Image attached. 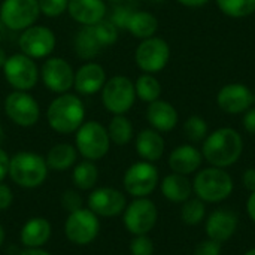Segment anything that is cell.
<instances>
[{
  "label": "cell",
  "mask_w": 255,
  "mask_h": 255,
  "mask_svg": "<svg viewBox=\"0 0 255 255\" xmlns=\"http://www.w3.org/2000/svg\"><path fill=\"white\" fill-rule=\"evenodd\" d=\"M221 12L232 18H245L255 12V0H215Z\"/></svg>",
  "instance_id": "d6a6232c"
},
{
  "label": "cell",
  "mask_w": 255,
  "mask_h": 255,
  "mask_svg": "<svg viewBox=\"0 0 255 255\" xmlns=\"http://www.w3.org/2000/svg\"><path fill=\"white\" fill-rule=\"evenodd\" d=\"M181 220L187 226H199L206 220V205L199 197L188 199L182 203L181 208Z\"/></svg>",
  "instance_id": "4dcf8cb0"
},
{
  "label": "cell",
  "mask_w": 255,
  "mask_h": 255,
  "mask_svg": "<svg viewBox=\"0 0 255 255\" xmlns=\"http://www.w3.org/2000/svg\"><path fill=\"white\" fill-rule=\"evenodd\" d=\"M194 255H221V244L208 238L196 245Z\"/></svg>",
  "instance_id": "f35d334b"
},
{
  "label": "cell",
  "mask_w": 255,
  "mask_h": 255,
  "mask_svg": "<svg viewBox=\"0 0 255 255\" xmlns=\"http://www.w3.org/2000/svg\"><path fill=\"white\" fill-rule=\"evenodd\" d=\"M136 151L143 161H158L164 154V139L160 131L154 128H145L137 134Z\"/></svg>",
  "instance_id": "cb8c5ba5"
},
{
  "label": "cell",
  "mask_w": 255,
  "mask_h": 255,
  "mask_svg": "<svg viewBox=\"0 0 255 255\" xmlns=\"http://www.w3.org/2000/svg\"><path fill=\"white\" fill-rule=\"evenodd\" d=\"M42 79L46 88L54 93H66L75 82L72 66L63 58H49L42 67Z\"/></svg>",
  "instance_id": "2e32d148"
},
{
  "label": "cell",
  "mask_w": 255,
  "mask_h": 255,
  "mask_svg": "<svg viewBox=\"0 0 255 255\" xmlns=\"http://www.w3.org/2000/svg\"><path fill=\"white\" fill-rule=\"evenodd\" d=\"M131 13H133V12H131L128 7L120 6V7H115V9H114V13L111 15V19H109V21H111L117 28H127V22H128Z\"/></svg>",
  "instance_id": "ab89813d"
},
{
  "label": "cell",
  "mask_w": 255,
  "mask_h": 255,
  "mask_svg": "<svg viewBox=\"0 0 255 255\" xmlns=\"http://www.w3.org/2000/svg\"><path fill=\"white\" fill-rule=\"evenodd\" d=\"M18 43L24 55L30 58H43L54 51L55 36L48 27L30 25L22 31Z\"/></svg>",
  "instance_id": "9a60e30c"
},
{
  "label": "cell",
  "mask_w": 255,
  "mask_h": 255,
  "mask_svg": "<svg viewBox=\"0 0 255 255\" xmlns=\"http://www.w3.org/2000/svg\"><path fill=\"white\" fill-rule=\"evenodd\" d=\"M3 70L7 82L18 91L31 90L37 82V66L33 58L24 54H15L12 57H7Z\"/></svg>",
  "instance_id": "7c38bea8"
},
{
  "label": "cell",
  "mask_w": 255,
  "mask_h": 255,
  "mask_svg": "<svg viewBox=\"0 0 255 255\" xmlns=\"http://www.w3.org/2000/svg\"><path fill=\"white\" fill-rule=\"evenodd\" d=\"M100 233V220L88 208H81L67 214L64 221V235L67 241L76 247L93 244Z\"/></svg>",
  "instance_id": "8992f818"
},
{
  "label": "cell",
  "mask_w": 255,
  "mask_h": 255,
  "mask_svg": "<svg viewBox=\"0 0 255 255\" xmlns=\"http://www.w3.org/2000/svg\"><path fill=\"white\" fill-rule=\"evenodd\" d=\"M184 133L187 136V139L193 143H199L202 140L206 139L208 136V124L206 121L199 117V115H193L190 117L185 124H184Z\"/></svg>",
  "instance_id": "836d02e7"
},
{
  "label": "cell",
  "mask_w": 255,
  "mask_h": 255,
  "mask_svg": "<svg viewBox=\"0 0 255 255\" xmlns=\"http://www.w3.org/2000/svg\"><path fill=\"white\" fill-rule=\"evenodd\" d=\"M161 193L166 200L172 203H184L193 194V182L179 173H170L161 181Z\"/></svg>",
  "instance_id": "d4e9b609"
},
{
  "label": "cell",
  "mask_w": 255,
  "mask_h": 255,
  "mask_svg": "<svg viewBox=\"0 0 255 255\" xmlns=\"http://www.w3.org/2000/svg\"><path fill=\"white\" fill-rule=\"evenodd\" d=\"M72 181L79 191H91L93 188H96V184L99 181L97 166L90 160H84L78 163L73 167Z\"/></svg>",
  "instance_id": "83f0119b"
},
{
  "label": "cell",
  "mask_w": 255,
  "mask_h": 255,
  "mask_svg": "<svg viewBox=\"0 0 255 255\" xmlns=\"http://www.w3.org/2000/svg\"><path fill=\"white\" fill-rule=\"evenodd\" d=\"M46 160L30 151H19L12 155L9 163V178L21 188L33 190L40 187L48 178Z\"/></svg>",
  "instance_id": "7a4b0ae2"
},
{
  "label": "cell",
  "mask_w": 255,
  "mask_h": 255,
  "mask_svg": "<svg viewBox=\"0 0 255 255\" xmlns=\"http://www.w3.org/2000/svg\"><path fill=\"white\" fill-rule=\"evenodd\" d=\"M255 102V94L244 84H227L217 96V103L227 114L247 112Z\"/></svg>",
  "instance_id": "e0dca14e"
},
{
  "label": "cell",
  "mask_w": 255,
  "mask_h": 255,
  "mask_svg": "<svg viewBox=\"0 0 255 255\" xmlns=\"http://www.w3.org/2000/svg\"><path fill=\"white\" fill-rule=\"evenodd\" d=\"M40 9L37 0H3L0 21L10 30H25L36 22Z\"/></svg>",
  "instance_id": "30bf717a"
},
{
  "label": "cell",
  "mask_w": 255,
  "mask_h": 255,
  "mask_svg": "<svg viewBox=\"0 0 255 255\" xmlns=\"http://www.w3.org/2000/svg\"><path fill=\"white\" fill-rule=\"evenodd\" d=\"M158 211L155 203L148 197H136L127 203L123 212V223L126 230L133 235H148L157 224Z\"/></svg>",
  "instance_id": "52a82bcc"
},
{
  "label": "cell",
  "mask_w": 255,
  "mask_h": 255,
  "mask_svg": "<svg viewBox=\"0 0 255 255\" xmlns=\"http://www.w3.org/2000/svg\"><path fill=\"white\" fill-rule=\"evenodd\" d=\"M245 130L250 133V134H255V108H250L247 112H245V117H244V121H242Z\"/></svg>",
  "instance_id": "b9f144b4"
},
{
  "label": "cell",
  "mask_w": 255,
  "mask_h": 255,
  "mask_svg": "<svg viewBox=\"0 0 255 255\" xmlns=\"http://www.w3.org/2000/svg\"><path fill=\"white\" fill-rule=\"evenodd\" d=\"M37 3L40 12L46 16H58L69 6V0H37Z\"/></svg>",
  "instance_id": "8d00e7d4"
},
{
  "label": "cell",
  "mask_w": 255,
  "mask_h": 255,
  "mask_svg": "<svg viewBox=\"0 0 255 255\" xmlns=\"http://www.w3.org/2000/svg\"><path fill=\"white\" fill-rule=\"evenodd\" d=\"M13 203V191L9 185L0 182V212L7 211Z\"/></svg>",
  "instance_id": "60d3db41"
},
{
  "label": "cell",
  "mask_w": 255,
  "mask_h": 255,
  "mask_svg": "<svg viewBox=\"0 0 255 255\" xmlns=\"http://www.w3.org/2000/svg\"><path fill=\"white\" fill-rule=\"evenodd\" d=\"M52 226L43 217L28 218L19 230V242L24 248H43L51 239Z\"/></svg>",
  "instance_id": "d6986e66"
},
{
  "label": "cell",
  "mask_w": 255,
  "mask_h": 255,
  "mask_svg": "<svg viewBox=\"0 0 255 255\" xmlns=\"http://www.w3.org/2000/svg\"><path fill=\"white\" fill-rule=\"evenodd\" d=\"M61 206L64 208V211H67V214H70L84 208V200L76 190H66L61 196Z\"/></svg>",
  "instance_id": "74e56055"
},
{
  "label": "cell",
  "mask_w": 255,
  "mask_h": 255,
  "mask_svg": "<svg viewBox=\"0 0 255 255\" xmlns=\"http://www.w3.org/2000/svg\"><path fill=\"white\" fill-rule=\"evenodd\" d=\"M109 1H121V0H109Z\"/></svg>",
  "instance_id": "db71d44e"
},
{
  "label": "cell",
  "mask_w": 255,
  "mask_h": 255,
  "mask_svg": "<svg viewBox=\"0 0 255 255\" xmlns=\"http://www.w3.org/2000/svg\"><path fill=\"white\" fill-rule=\"evenodd\" d=\"M78 152L90 161L103 158L111 148V139L108 128L97 121H87L76 130L75 137Z\"/></svg>",
  "instance_id": "5b68a950"
},
{
  "label": "cell",
  "mask_w": 255,
  "mask_h": 255,
  "mask_svg": "<svg viewBox=\"0 0 255 255\" xmlns=\"http://www.w3.org/2000/svg\"><path fill=\"white\" fill-rule=\"evenodd\" d=\"M247 211H248V215L250 218L255 223V191H253L248 197V202H247Z\"/></svg>",
  "instance_id": "f6af8a7d"
},
{
  "label": "cell",
  "mask_w": 255,
  "mask_h": 255,
  "mask_svg": "<svg viewBox=\"0 0 255 255\" xmlns=\"http://www.w3.org/2000/svg\"><path fill=\"white\" fill-rule=\"evenodd\" d=\"M244 152V140L239 131L230 127H223L212 131L203 140L202 155L214 167L233 166Z\"/></svg>",
  "instance_id": "6da1fadb"
},
{
  "label": "cell",
  "mask_w": 255,
  "mask_h": 255,
  "mask_svg": "<svg viewBox=\"0 0 255 255\" xmlns=\"http://www.w3.org/2000/svg\"><path fill=\"white\" fill-rule=\"evenodd\" d=\"M134 58L143 72L157 73L166 67L170 58V48L167 42L160 37H148L137 46Z\"/></svg>",
  "instance_id": "4fadbf2b"
},
{
  "label": "cell",
  "mask_w": 255,
  "mask_h": 255,
  "mask_svg": "<svg viewBox=\"0 0 255 255\" xmlns=\"http://www.w3.org/2000/svg\"><path fill=\"white\" fill-rule=\"evenodd\" d=\"M4 238H6V232H4V227L0 224V248H1V245L4 242Z\"/></svg>",
  "instance_id": "681fc988"
},
{
  "label": "cell",
  "mask_w": 255,
  "mask_h": 255,
  "mask_svg": "<svg viewBox=\"0 0 255 255\" xmlns=\"http://www.w3.org/2000/svg\"><path fill=\"white\" fill-rule=\"evenodd\" d=\"M6 60H7V57H6V52H4V51L0 48V67H3V66H4Z\"/></svg>",
  "instance_id": "c3c4849f"
},
{
  "label": "cell",
  "mask_w": 255,
  "mask_h": 255,
  "mask_svg": "<svg viewBox=\"0 0 255 255\" xmlns=\"http://www.w3.org/2000/svg\"><path fill=\"white\" fill-rule=\"evenodd\" d=\"M146 120L154 130L167 133L173 130L178 124V112L169 102L155 100L151 102L146 109Z\"/></svg>",
  "instance_id": "603a6c76"
},
{
  "label": "cell",
  "mask_w": 255,
  "mask_h": 255,
  "mask_svg": "<svg viewBox=\"0 0 255 255\" xmlns=\"http://www.w3.org/2000/svg\"><path fill=\"white\" fill-rule=\"evenodd\" d=\"M67 10L79 24L93 25L105 19L106 4L103 0H69Z\"/></svg>",
  "instance_id": "7402d4cb"
},
{
  "label": "cell",
  "mask_w": 255,
  "mask_h": 255,
  "mask_svg": "<svg viewBox=\"0 0 255 255\" xmlns=\"http://www.w3.org/2000/svg\"><path fill=\"white\" fill-rule=\"evenodd\" d=\"M3 27H4V24L0 21V39H1V36H3Z\"/></svg>",
  "instance_id": "f5cc1de1"
},
{
  "label": "cell",
  "mask_w": 255,
  "mask_h": 255,
  "mask_svg": "<svg viewBox=\"0 0 255 255\" xmlns=\"http://www.w3.org/2000/svg\"><path fill=\"white\" fill-rule=\"evenodd\" d=\"M134 90H136V96L148 103L158 100L161 94V85L157 81V78H154L151 73L139 76V79L134 84Z\"/></svg>",
  "instance_id": "1f68e13d"
},
{
  "label": "cell",
  "mask_w": 255,
  "mask_h": 255,
  "mask_svg": "<svg viewBox=\"0 0 255 255\" xmlns=\"http://www.w3.org/2000/svg\"><path fill=\"white\" fill-rule=\"evenodd\" d=\"M238 215L229 209H215L205 220V232L209 239L220 244L230 241L238 230Z\"/></svg>",
  "instance_id": "ac0fdd59"
},
{
  "label": "cell",
  "mask_w": 255,
  "mask_h": 255,
  "mask_svg": "<svg viewBox=\"0 0 255 255\" xmlns=\"http://www.w3.org/2000/svg\"><path fill=\"white\" fill-rule=\"evenodd\" d=\"M158 28L157 18L149 12H133L128 22L127 30L137 39H148L152 37Z\"/></svg>",
  "instance_id": "4316f807"
},
{
  "label": "cell",
  "mask_w": 255,
  "mask_h": 255,
  "mask_svg": "<svg viewBox=\"0 0 255 255\" xmlns=\"http://www.w3.org/2000/svg\"><path fill=\"white\" fill-rule=\"evenodd\" d=\"M242 185L248 190V191H255V169L250 167L244 172L242 175Z\"/></svg>",
  "instance_id": "ee69618b"
},
{
  "label": "cell",
  "mask_w": 255,
  "mask_h": 255,
  "mask_svg": "<svg viewBox=\"0 0 255 255\" xmlns=\"http://www.w3.org/2000/svg\"><path fill=\"white\" fill-rule=\"evenodd\" d=\"M45 160H46L48 169L63 172L76 164L78 149H76V146H73L70 143H57L48 151Z\"/></svg>",
  "instance_id": "484cf974"
},
{
  "label": "cell",
  "mask_w": 255,
  "mask_h": 255,
  "mask_svg": "<svg viewBox=\"0 0 255 255\" xmlns=\"http://www.w3.org/2000/svg\"><path fill=\"white\" fill-rule=\"evenodd\" d=\"M106 82L105 69L97 63H87L75 73V88L81 94H94L103 88Z\"/></svg>",
  "instance_id": "44dd1931"
},
{
  "label": "cell",
  "mask_w": 255,
  "mask_h": 255,
  "mask_svg": "<svg viewBox=\"0 0 255 255\" xmlns=\"http://www.w3.org/2000/svg\"><path fill=\"white\" fill-rule=\"evenodd\" d=\"M108 134L111 142H114L118 146H124L133 137V126L124 115H115L109 123Z\"/></svg>",
  "instance_id": "f546056e"
},
{
  "label": "cell",
  "mask_w": 255,
  "mask_h": 255,
  "mask_svg": "<svg viewBox=\"0 0 255 255\" xmlns=\"http://www.w3.org/2000/svg\"><path fill=\"white\" fill-rule=\"evenodd\" d=\"M178 1L188 7H199V6H203L208 3V0H178Z\"/></svg>",
  "instance_id": "7dc6e473"
},
{
  "label": "cell",
  "mask_w": 255,
  "mask_h": 255,
  "mask_svg": "<svg viewBox=\"0 0 255 255\" xmlns=\"http://www.w3.org/2000/svg\"><path fill=\"white\" fill-rule=\"evenodd\" d=\"M3 139H4V131H3V128H1V126H0V143L3 142Z\"/></svg>",
  "instance_id": "f907efd6"
},
{
  "label": "cell",
  "mask_w": 255,
  "mask_h": 255,
  "mask_svg": "<svg viewBox=\"0 0 255 255\" xmlns=\"http://www.w3.org/2000/svg\"><path fill=\"white\" fill-rule=\"evenodd\" d=\"M96 39L102 46H109L117 42L118 39V28L108 19H102L91 25Z\"/></svg>",
  "instance_id": "e575fe53"
},
{
  "label": "cell",
  "mask_w": 255,
  "mask_h": 255,
  "mask_svg": "<svg viewBox=\"0 0 255 255\" xmlns=\"http://www.w3.org/2000/svg\"><path fill=\"white\" fill-rule=\"evenodd\" d=\"M160 181L157 167L149 161H137L131 164L123 178V185L131 197H148L154 193Z\"/></svg>",
  "instance_id": "ba28073f"
},
{
  "label": "cell",
  "mask_w": 255,
  "mask_h": 255,
  "mask_svg": "<svg viewBox=\"0 0 255 255\" xmlns=\"http://www.w3.org/2000/svg\"><path fill=\"white\" fill-rule=\"evenodd\" d=\"M102 100L109 112L115 115H123L130 111L136 100L134 84L126 76H114L108 82H105Z\"/></svg>",
  "instance_id": "9c48e42d"
},
{
  "label": "cell",
  "mask_w": 255,
  "mask_h": 255,
  "mask_svg": "<svg viewBox=\"0 0 255 255\" xmlns=\"http://www.w3.org/2000/svg\"><path fill=\"white\" fill-rule=\"evenodd\" d=\"M130 254L131 255H152L154 254V242L148 235L133 236L130 242Z\"/></svg>",
  "instance_id": "d590c367"
},
{
  "label": "cell",
  "mask_w": 255,
  "mask_h": 255,
  "mask_svg": "<svg viewBox=\"0 0 255 255\" xmlns=\"http://www.w3.org/2000/svg\"><path fill=\"white\" fill-rule=\"evenodd\" d=\"M244 255H255V248H251L250 251H247Z\"/></svg>",
  "instance_id": "816d5d0a"
},
{
  "label": "cell",
  "mask_w": 255,
  "mask_h": 255,
  "mask_svg": "<svg viewBox=\"0 0 255 255\" xmlns=\"http://www.w3.org/2000/svg\"><path fill=\"white\" fill-rule=\"evenodd\" d=\"M127 206L126 194L114 187H96L87 199V208L99 218H114L124 212Z\"/></svg>",
  "instance_id": "8fae6325"
},
{
  "label": "cell",
  "mask_w": 255,
  "mask_h": 255,
  "mask_svg": "<svg viewBox=\"0 0 255 255\" xmlns=\"http://www.w3.org/2000/svg\"><path fill=\"white\" fill-rule=\"evenodd\" d=\"M18 255H52L43 248H24Z\"/></svg>",
  "instance_id": "bcb514c9"
},
{
  "label": "cell",
  "mask_w": 255,
  "mask_h": 255,
  "mask_svg": "<svg viewBox=\"0 0 255 255\" xmlns=\"http://www.w3.org/2000/svg\"><path fill=\"white\" fill-rule=\"evenodd\" d=\"M51 128L60 134H70L76 131L85 118V108L79 97L64 93L52 100L46 112Z\"/></svg>",
  "instance_id": "3957f363"
},
{
  "label": "cell",
  "mask_w": 255,
  "mask_h": 255,
  "mask_svg": "<svg viewBox=\"0 0 255 255\" xmlns=\"http://www.w3.org/2000/svg\"><path fill=\"white\" fill-rule=\"evenodd\" d=\"M202 151H199L193 145H181L175 148L169 155V167L172 169V172L185 176L197 172V169L202 166Z\"/></svg>",
  "instance_id": "ffe728a7"
},
{
  "label": "cell",
  "mask_w": 255,
  "mask_h": 255,
  "mask_svg": "<svg viewBox=\"0 0 255 255\" xmlns=\"http://www.w3.org/2000/svg\"><path fill=\"white\" fill-rule=\"evenodd\" d=\"M9 163L10 157L4 149L0 148V182H3L6 176H9Z\"/></svg>",
  "instance_id": "7bdbcfd3"
},
{
  "label": "cell",
  "mask_w": 255,
  "mask_h": 255,
  "mask_svg": "<svg viewBox=\"0 0 255 255\" xmlns=\"http://www.w3.org/2000/svg\"><path fill=\"white\" fill-rule=\"evenodd\" d=\"M233 179L221 167L200 170L193 181V193L205 203H221L233 193Z\"/></svg>",
  "instance_id": "277c9868"
},
{
  "label": "cell",
  "mask_w": 255,
  "mask_h": 255,
  "mask_svg": "<svg viewBox=\"0 0 255 255\" xmlns=\"http://www.w3.org/2000/svg\"><path fill=\"white\" fill-rule=\"evenodd\" d=\"M4 111L9 120L21 127L34 126L40 115L37 102L25 91L10 93L4 100Z\"/></svg>",
  "instance_id": "5bb4252c"
},
{
  "label": "cell",
  "mask_w": 255,
  "mask_h": 255,
  "mask_svg": "<svg viewBox=\"0 0 255 255\" xmlns=\"http://www.w3.org/2000/svg\"><path fill=\"white\" fill-rule=\"evenodd\" d=\"M73 46H75V52L85 60L94 58L96 55H99L100 49L103 48L96 39L91 25H84V28L78 31L73 40Z\"/></svg>",
  "instance_id": "f1b7e54d"
}]
</instances>
